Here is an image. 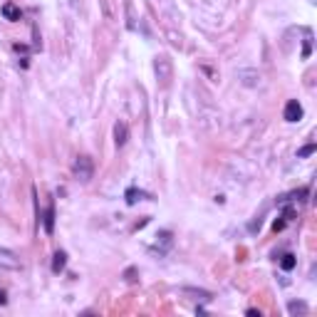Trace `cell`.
Listing matches in <instances>:
<instances>
[{
	"label": "cell",
	"mask_w": 317,
	"mask_h": 317,
	"mask_svg": "<svg viewBox=\"0 0 317 317\" xmlns=\"http://www.w3.org/2000/svg\"><path fill=\"white\" fill-rule=\"evenodd\" d=\"M154 72H156V80L161 82V85H169L173 77V62L169 55H159V57L154 59Z\"/></svg>",
	"instance_id": "cell-1"
},
{
	"label": "cell",
	"mask_w": 317,
	"mask_h": 317,
	"mask_svg": "<svg viewBox=\"0 0 317 317\" xmlns=\"http://www.w3.org/2000/svg\"><path fill=\"white\" fill-rule=\"evenodd\" d=\"M92 173H94V164H92V159L89 156H77V161H75V176L87 183L89 178H92Z\"/></svg>",
	"instance_id": "cell-2"
},
{
	"label": "cell",
	"mask_w": 317,
	"mask_h": 317,
	"mask_svg": "<svg viewBox=\"0 0 317 317\" xmlns=\"http://www.w3.org/2000/svg\"><path fill=\"white\" fill-rule=\"evenodd\" d=\"M0 268H3V270H20L23 263H20V258H18L13 250L0 248Z\"/></svg>",
	"instance_id": "cell-3"
},
{
	"label": "cell",
	"mask_w": 317,
	"mask_h": 317,
	"mask_svg": "<svg viewBox=\"0 0 317 317\" xmlns=\"http://www.w3.org/2000/svg\"><path fill=\"white\" fill-rule=\"evenodd\" d=\"M302 119V104L297 99H290L285 104V121H300Z\"/></svg>",
	"instance_id": "cell-4"
},
{
	"label": "cell",
	"mask_w": 317,
	"mask_h": 317,
	"mask_svg": "<svg viewBox=\"0 0 317 317\" xmlns=\"http://www.w3.org/2000/svg\"><path fill=\"white\" fill-rule=\"evenodd\" d=\"M126 139H129V126H126L124 121H116L114 124V144L124 146L126 144Z\"/></svg>",
	"instance_id": "cell-5"
},
{
	"label": "cell",
	"mask_w": 317,
	"mask_h": 317,
	"mask_svg": "<svg viewBox=\"0 0 317 317\" xmlns=\"http://www.w3.org/2000/svg\"><path fill=\"white\" fill-rule=\"evenodd\" d=\"M124 10H126V30H137V10H134V3L132 0H124Z\"/></svg>",
	"instance_id": "cell-6"
},
{
	"label": "cell",
	"mask_w": 317,
	"mask_h": 317,
	"mask_svg": "<svg viewBox=\"0 0 317 317\" xmlns=\"http://www.w3.org/2000/svg\"><path fill=\"white\" fill-rule=\"evenodd\" d=\"M3 15H5V20L15 23V20H20V8H18L15 3H5V5H3Z\"/></svg>",
	"instance_id": "cell-7"
},
{
	"label": "cell",
	"mask_w": 317,
	"mask_h": 317,
	"mask_svg": "<svg viewBox=\"0 0 317 317\" xmlns=\"http://www.w3.org/2000/svg\"><path fill=\"white\" fill-rule=\"evenodd\" d=\"M156 238H159V240H156V245H161V250H159V253H166V250H169V248H171V243H173V235L169 231H161L159 233V235H156Z\"/></svg>",
	"instance_id": "cell-8"
},
{
	"label": "cell",
	"mask_w": 317,
	"mask_h": 317,
	"mask_svg": "<svg viewBox=\"0 0 317 317\" xmlns=\"http://www.w3.org/2000/svg\"><path fill=\"white\" fill-rule=\"evenodd\" d=\"M45 233L47 235H52V231H55V208L52 206H47V211H45Z\"/></svg>",
	"instance_id": "cell-9"
},
{
	"label": "cell",
	"mask_w": 317,
	"mask_h": 317,
	"mask_svg": "<svg viewBox=\"0 0 317 317\" xmlns=\"http://www.w3.org/2000/svg\"><path fill=\"white\" fill-rule=\"evenodd\" d=\"M124 199H126V203H129V206H134V203L142 201V199H149V194H144V191H137V188H126Z\"/></svg>",
	"instance_id": "cell-10"
},
{
	"label": "cell",
	"mask_w": 317,
	"mask_h": 317,
	"mask_svg": "<svg viewBox=\"0 0 317 317\" xmlns=\"http://www.w3.org/2000/svg\"><path fill=\"white\" fill-rule=\"evenodd\" d=\"M65 265H67V256H65L62 250H57V253L52 256V273H62Z\"/></svg>",
	"instance_id": "cell-11"
},
{
	"label": "cell",
	"mask_w": 317,
	"mask_h": 317,
	"mask_svg": "<svg viewBox=\"0 0 317 317\" xmlns=\"http://www.w3.org/2000/svg\"><path fill=\"white\" fill-rule=\"evenodd\" d=\"M288 312H290V315H307V305H305V302H295V300H292V302L288 305Z\"/></svg>",
	"instance_id": "cell-12"
},
{
	"label": "cell",
	"mask_w": 317,
	"mask_h": 317,
	"mask_svg": "<svg viewBox=\"0 0 317 317\" xmlns=\"http://www.w3.org/2000/svg\"><path fill=\"white\" fill-rule=\"evenodd\" d=\"M310 52H312V32H310V30H305V47H302V57L307 59V57H310Z\"/></svg>",
	"instance_id": "cell-13"
},
{
	"label": "cell",
	"mask_w": 317,
	"mask_h": 317,
	"mask_svg": "<svg viewBox=\"0 0 317 317\" xmlns=\"http://www.w3.org/2000/svg\"><path fill=\"white\" fill-rule=\"evenodd\" d=\"M280 268H283V270H292V268H295V256H292V253L283 256V260H280Z\"/></svg>",
	"instance_id": "cell-14"
},
{
	"label": "cell",
	"mask_w": 317,
	"mask_h": 317,
	"mask_svg": "<svg viewBox=\"0 0 317 317\" xmlns=\"http://www.w3.org/2000/svg\"><path fill=\"white\" fill-rule=\"evenodd\" d=\"M183 292H186V295H196L199 300H211V292H206V290H191V288H186Z\"/></svg>",
	"instance_id": "cell-15"
},
{
	"label": "cell",
	"mask_w": 317,
	"mask_h": 317,
	"mask_svg": "<svg viewBox=\"0 0 317 317\" xmlns=\"http://www.w3.org/2000/svg\"><path fill=\"white\" fill-rule=\"evenodd\" d=\"M315 149H317L315 144H307V146H302V149L297 151V156H300V159H302V156H310V154H315Z\"/></svg>",
	"instance_id": "cell-16"
},
{
	"label": "cell",
	"mask_w": 317,
	"mask_h": 317,
	"mask_svg": "<svg viewBox=\"0 0 317 317\" xmlns=\"http://www.w3.org/2000/svg\"><path fill=\"white\" fill-rule=\"evenodd\" d=\"M124 278H126V283H137V268H126Z\"/></svg>",
	"instance_id": "cell-17"
},
{
	"label": "cell",
	"mask_w": 317,
	"mask_h": 317,
	"mask_svg": "<svg viewBox=\"0 0 317 317\" xmlns=\"http://www.w3.org/2000/svg\"><path fill=\"white\" fill-rule=\"evenodd\" d=\"M273 228H275V231H283V228H285V218H283V221H275Z\"/></svg>",
	"instance_id": "cell-18"
},
{
	"label": "cell",
	"mask_w": 317,
	"mask_h": 317,
	"mask_svg": "<svg viewBox=\"0 0 317 317\" xmlns=\"http://www.w3.org/2000/svg\"><path fill=\"white\" fill-rule=\"evenodd\" d=\"M248 315H250V317H260V310H253V307H250V310H248Z\"/></svg>",
	"instance_id": "cell-19"
},
{
	"label": "cell",
	"mask_w": 317,
	"mask_h": 317,
	"mask_svg": "<svg viewBox=\"0 0 317 317\" xmlns=\"http://www.w3.org/2000/svg\"><path fill=\"white\" fill-rule=\"evenodd\" d=\"M5 302H8V297H5V292L0 290V305H5Z\"/></svg>",
	"instance_id": "cell-20"
}]
</instances>
